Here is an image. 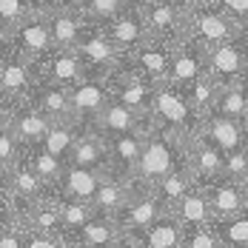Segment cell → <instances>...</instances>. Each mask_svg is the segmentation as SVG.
<instances>
[{
	"mask_svg": "<svg viewBox=\"0 0 248 248\" xmlns=\"http://www.w3.org/2000/svg\"><path fill=\"white\" fill-rule=\"evenodd\" d=\"M243 86H246V92H248V72H246V80H243Z\"/></svg>",
	"mask_w": 248,
	"mask_h": 248,
	"instance_id": "816d5d0a",
	"label": "cell"
},
{
	"mask_svg": "<svg viewBox=\"0 0 248 248\" xmlns=\"http://www.w3.org/2000/svg\"><path fill=\"white\" fill-rule=\"evenodd\" d=\"M12 220H17V202L9 188H0V231L9 228Z\"/></svg>",
	"mask_w": 248,
	"mask_h": 248,
	"instance_id": "b9f144b4",
	"label": "cell"
},
{
	"mask_svg": "<svg viewBox=\"0 0 248 248\" xmlns=\"http://www.w3.org/2000/svg\"><path fill=\"white\" fill-rule=\"evenodd\" d=\"M205 188V197L211 205V220H225V217H237L248 211V183L243 180H231V177H220Z\"/></svg>",
	"mask_w": 248,
	"mask_h": 248,
	"instance_id": "7c38bea8",
	"label": "cell"
},
{
	"mask_svg": "<svg viewBox=\"0 0 248 248\" xmlns=\"http://www.w3.org/2000/svg\"><path fill=\"white\" fill-rule=\"evenodd\" d=\"M151 125H154L151 114H137L134 108H128L120 100L111 97L94 117L92 128H97L103 137H114V134H128V131H149Z\"/></svg>",
	"mask_w": 248,
	"mask_h": 248,
	"instance_id": "9a60e30c",
	"label": "cell"
},
{
	"mask_svg": "<svg viewBox=\"0 0 248 248\" xmlns=\"http://www.w3.org/2000/svg\"><path fill=\"white\" fill-rule=\"evenodd\" d=\"M120 240H123V234H120L117 223H114L111 217H103V214L92 217V220L72 237V243H75L77 248H114Z\"/></svg>",
	"mask_w": 248,
	"mask_h": 248,
	"instance_id": "484cf974",
	"label": "cell"
},
{
	"mask_svg": "<svg viewBox=\"0 0 248 248\" xmlns=\"http://www.w3.org/2000/svg\"><path fill=\"white\" fill-rule=\"evenodd\" d=\"M223 177H231V180H243V183H248V146L234 149V151H228V154H225Z\"/></svg>",
	"mask_w": 248,
	"mask_h": 248,
	"instance_id": "ab89813d",
	"label": "cell"
},
{
	"mask_svg": "<svg viewBox=\"0 0 248 248\" xmlns=\"http://www.w3.org/2000/svg\"><path fill=\"white\" fill-rule=\"evenodd\" d=\"M34 69H37V80L40 83H54V86H63V89H72L83 77H89V66L83 63L77 49L49 51L40 63H34Z\"/></svg>",
	"mask_w": 248,
	"mask_h": 248,
	"instance_id": "9c48e42d",
	"label": "cell"
},
{
	"mask_svg": "<svg viewBox=\"0 0 248 248\" xmlns=\"http://www.w3.org/2000/svg\"><path fill=\"white\" fill-rule=\"evenodd\" d=\"M171 3H174V6H180L183 12H191V9H194V6H200L202 0H171Z\"/></svg>",
	"mask_w": 248,
	"mask_h": 248,
	"instance_id": "7dc6e473",
	"label": "cell"
},
{
	"mask_svg": "<svg viewBox=\"0 0 248 248\" xmlns=\"http://www.w3.org/2000/svg\"><path fill=\"white\" fill-rule=\"evenodd\" d=\"M183 94H186V100L191 103V108L205 120V117L214 111V103H217V94H220V86H217L208 75H202V77H197L194 83L183 86Z\"/></svg>",
	"mask_w": 248,
	"mask_h": 248,
	"instance_id": "f546056e",
	"label": "cell"
},
{
	"mask_svg": "<svg viewBox=\"0 0 248 248\" xmlns=\"http://www.w3.org/2000/svg\"><path fill=\"white\" fill-rule=\"evenodd\" d=\"M66 166H83V169H97V171H108V146L106 137L100 134L97 128H83L77 137L75 149L69 154Z\"/></svg>",
	"mask_w": 248,
	"mask_h": 248,
	"instance_id": "7402d4cb",
	"label": "cell"
},
{
	"mask_svg": "<svg viewBox=\"0 0 248 248\" xmlns=\"http://www.w3.org/2000/svg\"><path fill=\"white\" fill-rule=\"evenodd\" d=\"M183 234H186V228L174 220V214H163L151 225L123 234V237L137 248H183Z\"/></svg>",
	"mask_w": 248,
	"mask_h": 248,
	"instance_id": "d6986e66",
	"label": "cell"
},
{
	"mask_svg": "<svg viewBox=\"0 0 248 248\" xmlns=\"http://www.w3.org/2000/svg\"><path fill=\"white\" fill-rule=\"evenodd\" d=\"M29 12H31V9H29L26 0H0V23L6 29V34L20 23V20H26Z\"/></svg>",
	"mask_w": 248,
	"mask_h": 248,
	"instance_id": "f35d334b",
	"label": "cell"
},
{
	"mask_svg": "<svg viewBox=\"0 0 248 248\" xmlns=\"http://www.w3.org/2000/svg\"><path fill=\"white\" fill-rule=\"evenodd\" d=\"M49 26H51L54 49H77V43H80V37H83V31H86L89 20H86V15H83L80 6L69 3V6L51 12L49 15Z\"/></svg>",
	"mask_w": 248,
	"mask_h": 248,
	"instance_id": "44dd1931",
	"label": "cell"
},
{
	"mask_svg": "<svg viewBox=\"0 0 248 248\" xmlns=\"http://www.w3.org/2000/svg\"><path fill=\"white\" fill-rule=\"evenodd\" d=\"M143 6V17L149 26V34L160 43H177L183 40V23H186V12L180 6H174L171 0H140Z\"/></svg>",
	"mask_w": 248,
	"mask_h": 248,
	"instance_id": "8fae6325",
	"label": "cell"
},
{
	"mask_svg": "<svg viewBox=\"0 0 248 248\" xmlns=\"http://www.w3.org/2000/svg\"><path fill=\"white\" fill-rule=\"evenodd\" d=\"M205 75V51L191 40H177L171 43V66H169V83L174 86H188L197 77Z\"/></svg>",
	"mask_w": 248,
	"mask_h": 248,
	"instance_id": "ac0fdd59",
	"label": "cell"
},
{
	"mask_svg": "<svg viewBox=\"0 0 248 248\" xmlns=\"http://www.w3.org/2000/svg\"><path fill=\"white\" fill-rule=\"evenodd\" d=\"M183 248H223L211 223L208 225H197V228H186L183 234Z\"/></svg>",
	"mask_w": 248,
	"mask_h": 248,
	"instance_id": "8d00e7d4",
	"label": "cell"
},
{
	"mask_svg": "<svg viewBox=\"0 0 248 248\" xmlns=\"http://www.w3.org/2000/svg\"><path fill=\"white\" fill-rule=\"evenodd\" d=\"M214 3L243 26V31H248V0H214Z\"/></svg>",
	"mask_w": 248,
	"mask_h": 248,
	"instance_id": "60d3db41",
	"label": "cell"
},
{
	"mask_svg": "<svg viewBox=\"0 0 248 248\" xmlns=\"http://www.w3.org/2000/svg\"><path fill=\"white\" fill-rule=\"evenodd\" d=\"M9 125H12V131H15V137L20 140V146L29 149V146H40L43 143V137H46V131L51 128L54 120H49L31 100H26V103H15L12 108H9Z\"/></svg>",
	"mask_w": 248,
	"mask_h": 248,
	"instance_id": "2e32d148",
	"label": "cell"
},
{
	"mask_svg": "<svg viewBox=\"0 0 248 248\" xmlns=\"http://www.w3.org/2000/svg\"><path fill=\"white\" fill-rule=\"evenodd\" d=\"M246 37H248V31H246Z\"/></svg>",
	"mask_w": 248,
	"mask_h": 248,
	"instance_id": "db71d44e",
	"label": "cell"
},
{
	"mask_svg": "<svg viewBox=\"0 0 248 248\" xmlns=\"http://www.w3.org/2000/svg\"><path fill=\"white\" fill-rule=\"evenodd\" d=\"M23 237H26V248H72L69 234H40V231L23 228Z\"/></svg>",
	"mask_w": 248,
	"mask_h": 248,
	"instance_id": "74e56055",
	"label": "cell"
},
{
	"mask_svg": "<svg viewBox=\"0 0 248 248\" xmlns=\"http://www.w3.org/2000/svg\"><path fill=\"white\" fill-rule=\"evenodd\" d=\"M0 86L12 97V103L31 100L34 92H37V86H40L34 63L29 57H23L9 40L0 43Z\"/></svg>",
	"mask_w": 248,
	"mask_h": 248,
	"instance_id": "277c9868",
	"label": "cell"
},
{
	"mask_svg": "<svg viewBox=\"0 0 248 248\" xmlns=\"http://www.w3.org/2000/svg\"><path fill=\"white\" fill-rule=\"evenodd\" d=\"M69 97H72V114L83 128L94 123L103 106L111 100V75H89L83 77L77 86L69 89Z\"/></svg>",
	"mask_w": 248,
	"mask_h": 248,
	"instance_id": "52a82bcc",
	"label": "cell"
},
{
	"mask_svg": "<svg viewBox=\"0 0 248 248\" xmlns=\"http://www.w3.org/2000/svg\"><path fill=\"white\" fill-rule=\"evenodd\" d=\"M23 157H26V163L40 174L49 186H57L63 171H66V163L60 157H54L51 151H46L43 146H29V149H23Z\"/></svg>",
	"mask_w": 248,
	"mask_h": 248,
	"instance_id": "1f68e13d",
	"label": "cell"
},
{
	"mask_svg": "<svg viewBox=\"0 0 248 248\" xmlns=\"http://www.w3.org/2000/svg\"><path fill=\"white\" fill-rule=\"evenodd\" d=\"M151 117L157 125H166L177 131L180 137L191 140L200 134V125H202V117L191 108V103L186 100L183 89L174 86V83H157L154 86V106H151Z\"/></svg>",
	"mask_w": 248,
	"mask_h": 248,
	"instance_id": "3957f363",
	"label": "cell"
},
{
	"mask_svg": "<svg viewBox=\"0 0 248 248\" xmlns=\"http://www.w3.org/2000/svg\"><path fill=\"white\" fill-rule=\"evenodd\" d=\"M197 186V177H194V171H191V166H188V160L183 163V166H177L171 174H166L160 183H154L151 186V191L157 194V200L166 205V211L171 208L174 202L180 197H186L191 188Z\"/></svg>",
	"mask_w": 248,
	"mask_h": 248,
	"instance_id": "83f0119b",
	"label": "cell"
},
{
	"mask_svg": "<svg viewBox=\"0 0 248 248\" xmlns=\"http://www.w3.org/2000/svg\"><path fill=\"white\" fill-rule=\"evenodd\" d=\"M114 248H137V246H131V243H128V240H125V237H123V240H120V243H117V246H114Z\"/></svg>",
	"mask_w": 248,
	"mask_h": 248,
	"instance_id": "681fc988",
	"label": "cell"
},
{
	"mask_svg": "<svg viewBox=\"0 0 248 248\" xmlns=\"http://www.w3.org/2000/svg\"><path fill=\"white\" fill-rule=\"evenodd\" d=\"M106 29V34L111 37V43L120 49V54H131L134 49H140L146 40H149V26H146V17H143V6H140V0H134L128 9H123L114 20H108V23L103 26Z\"/></svg>",
	"mask_w": 248,
	"mask_h": 248,
	"instance_id": "30bf717a",
	"label": "cell"
},
{
	"mask_svg": "<svg viewBox=\"0 0 248 248\" xmlns=\"http://www.w3.org/2000/svg\"><path fill=\"white\" fill-rule=\"evenodd\" d=\"M31 103H34V106H37L49 120H54V123H60V120H75L69 89H63V86L40 83V86H37V92H34V97H31Z\"/></svg>",
	"mask_w": 248,
	"mask_h": 248,
	"instance_id": "4316f807",
	"label": "cell"
},
{
	"mask_svg": "<svg viewBox=\"0 0 248 248\" xmlns=\"http://www.w3.org/2000/svg\"><path fill=\"white\" fill-rule=\"evenodd\" d=\"M106 174H108V171L83 169V166H66V171H63L60 183H57V191H60V194H66V197H75V200H86V202H92Z\"/></svg>",
	"mask_w": 248,
	"mask_h": 248,
	"instance_id": "cb8c5ba5",
	"label": "cell"
},
{
	"mask_svg": "<svg viewBox=\"0 0 248 248\" xmlns=\"http://www.w3.org/2000/svg\"><path fill=\"white\" fill-rule=\"evenodd\" d=\"M188 166L197 177V186H208L223 177L225 169V154L217 146H211L202 134L188 140Z\"/></svg>",
	"mask_w": 248,
	"mask_h": 248,
	"instance_id": "ffe728a7",
	"label": "cell"
},
{
	"mask_svg": "<svg viewBox=\"0 0 248 248\" xmlns=\"http://www.w3.org/2000/svg\"><path fill=\"white\" fill-rule=\"evenodd\" d=\"M80 131H83V125L77 123V120H60V123H51V128L46 131V137H43V149L51 151L54 157H60L63 163H69V154L75 149L77 137H80Z\"/></svg>",
	"mask_w": 248,
	"mask_h": 248,
	"instance_id": "f1b7e54d",
	"label": "cell"
},
{
	"mask_svg": "<svg viewBox=\"0 0 248 248\" xmlns=\"http://www.w3.org/2000/svg\"><path fill=\"white\" fill-rule=\"evenodd\" d=\"M248 72V37L228 40L223 46L205 49V75L211 77L220 89L240 86Z\"/></svg>",
	"mask_w": 248,
	"mask_h": 248,
	"instance_id": "5b68a950",
	"label": "cell"
},
{
	"mask_svg": "<svg viewBox=\"0 0 248 248\" xmlns=\"http://www.w3.org/2000/svg\"><path fill=\"white\" fill-rule=\"evenodd\" d=\"M163 214H169V211H166V205L157 200V194H154L151 188H140V191L131 194V200L125 202L111 220L117 223L120 234H131V231H140V228L151 225L157 217H163Z\"/></svg>",
	"mask_w": 248,
	"mask_h": 248,
	"instance_id": "4fadbf2b",
	"label": "cell"
},
{
	"mask_svg": "<svg viewBox=\"0 0 248 248\" xmlns=\"http://www.w3.org/2000/svg\"><path fill=\"white\" fill-rule=\"evenodd\" d=\"M243 26L237 23L225 9H220L214 0H202L191 12H186V23H183V40L197 43L200 49H214L223 46L228 40L243 37Z\"/></svg>",
	"mask_w": 248,
	"mask_h": 248,
	"instance_id": "7a4b0ae2",
	"label": "cell"
},
{
	"mask_svg": "<svg viewBox=\"0 0 248 248\" xmlns=\"http://www.w3.org/2000/svg\"><path fill=\"white\" fill-rule=\"evenodd\" d=\"M123 63L128 69H134L137 75H143L146 80H151L154 86L166 83L169 80V66H171V43H160V40L149 37L140 49L125 54Z\"/></svg>",
	"mask_w": 248,
	"mask_h": 248,
	"instance_id": "5bb4252c",
	"label": "cell"
},
{
	"mask_svg": "<svg viewBox=\"0 0 248 248\" xmlns=\"http://www.w3.org/2000/svg\"><path fill=\"white\" fill-rule=\"evenodd\" d=\"M200 134H202L211 146H217L223 154L248 146L246 131H243L240 120H231V117H223V114H208V117L202 120V125H200Z\"/></svg>",
	"mask_w": 248,
	"mask_h": 248,
	"instance_id": "603a6c76",
	"label": "cell"
},
{
	"mask_svg": "<svg viewBox=\"0 0 248 248\" xmlns=\"http://www.w3.org/2000/svg\"><path fill=\"white\" fill-rule=\"evenodd\" d=\"M6 40V29H3V23H0V43Z\"/></svg>",
	"mask_w": 248,
	"mask_h": 248,
	"instance_id": "f907efd6",
	"label": "cell"
},
{
	"mask_svg": "<svg viewBox=\"0 0 248 248\" xmlns=\"http://www.w3.org/2000/svg\"><path fill=\"white\" fill-rule=\"evenodd\" d=\"M134 0H83L77 3L86 15L89 23H97V26H106L108 20H114L123 9H128Z\"/></svg>",
	"mask_w": 248,
	"mask_h": 248,
	"instance_id": "e575fe53",
	"label": "cell"
},
{
	"mask_svg": "<svg viewBox=\"0 0 248 248\" xmlns=\"http://www.w3.org/2000/svg\"><path fill=\"white\" fill-rule=\"evenodd\" d=\"M246 108H248V92H246V86L240 83V86H225V89H220L211 114H223V117H231V120H240Z\"/></svg>",
	"mask_w": 248,
	"mask_h": 248,
	"instance_id": "836d02e7",
	"label": "cell"
},
{
	"mask_svg": "<svg viewBox=\"0 0 248 248\" xmlns=\"http://www.w3.org/2000/svg\"><path fill=\"white\" fill-rule=\"evenodd\" d=\"M143 140H146V131H128V134L106 137V146H108V174L131 180L134 169H137V160H140V151H143Z\"/></svg>",
	"mask_w": 248,
	"mask_h": 248,
	"instance_id": "e0dca14e",
	"label": "cell"
},
{
	"mask_svg": "<svg viewBox=\"0 0 248 248\" xmlns=\"http://www.w3.org/2000/svg\"><path fill=\"white\" fill-rule=\"evenodd\" d=\"M77 54L89 66V75H111L120 66V60H123L120 49L111 43V37L106 34V29L97 23L86 26L83 37L77 43Z\"/></svg>",
	"mask_w": 248,
	"mask_h": 248,
	"instance_id": "ba28073f",
	"label": "cell"
},
{
	"mask_svg": "<svg viewBox=\"0 0 248 248\" xmlns=\"http://www.w3.org/2000/svg\"><path fill=\"white\" fill-rule=\"evenodd\" d=\"M20 154H23V146H20V140L15 137V131H12V125H9V117L0 114V157L9 160V163H17Z\"/></svg>",
	"mask_w": 248,
	"mask_h": 248,
	"instance_id": "d590c367",
	"label": "cell"
},
{
	"mask_svg": "<svg viewBox=\"0 0 248 248\" xmlns=\"http://www.w3.org/2000/svg\"><path fill=\"white\" fill-rule=\"evenodd\" d=\"M0 248H26L23 228H3L0 231Z\"/></svg>",
	"mask_w": 248,
	"mask_h": 248,
	"instance_id": "7bdbcfd3",
	"label": "cell"
},
{
	"mask_svg": "<svg viewBox=\"0 0 248 248\" xmlns=\"http://www.w3.org/2000/svg\"><path fill=\"white\" fill-rule=\"evenodd\" d=\"M69 3H75V6H77V3H83V0H69Z\"/></svg>",
	"mask_w": 248,
	"mask_h": 248,
	"instance_id": "f5cc1de1",
	"label": "cell"
},
{
	"mask_svg": "<svg viewBox=\"0 0 248 248\" xmlns=\"http://www.w3.org/2000/svg\"><path fill=\"white\" fill-rule=\"evenodd\" d=\"M169 214H174V220L183 228H197V225H208L211 223V205L205 197V188L194 186L186 197H180L169 208Z\"/></svg>",
	"mask_w": 248,
	"mask_h": 248,
	"instance_id": "d4e9b609",
	"label": "cell"
},
{
	"mask_svg": "<svg viewBox=\"0 0 248 248\" xmlns=\"http://www.w3.org/2000/svg\"><path fill=\"white\" fill-rule=\"evenodd\" d=\"M6 40L20 51L23 57H29L31 63H40L49 51H54V40H51V26H49V15H37L29 12L26 20L15 26Z\"/></svg>",
	"mask_w": 248,
	"mask_h": 248,
	"instance_id": "8992f818",
	"label": "cell"
},
{
	"mask_svg": "<svg viewBox=\"0 0 248 248\" xmlns=\"http://www.w3.org/2000/svg\"><path fill=\"white\" fill-rule=\"evenodd\" d=\"M26 3H29V9L37 12V15H51V12L69 6V0H26Z\"/></svg>",
	"mask_w": 248,
	"mask_h": 248,
	"instance_id": "ee69618b",
	"label": "cell"
},
{
	"mask_svg": "<svg viewBox=\"0 0 248 248\" xmlns=\"http://www.w3.org/2000/svg\"><path fill=\"white\" fill-rule=\"evenodd\" d=\"M15 103H12V97L3 92V86H0V114H9V108H12Z\"/></svg>",
	"mask_w": 248,
	"mask_h": 248,
	"instance_id": "bcb514c9",
	"label": "cell"
},
{
	"mask_svg": "<svg viewBox=\"0 0 248 248\" xmlns=\"http://www.w3.org/2000/svg\"><path fill=\"white\" fill-rule=\"evenodd\" d=\"M12 169H15V163H9V160H3V157H0V188H9Z\"/></svg>",
	"mask_w": 248,
	"mask_h": 248,
	"instance_id": "f6af8a7d",
	"label": "cell"
},
{
	"mask_svg": "<svg viewBox=\"0 0 248 248\" xmlns=\"http://www.w3.org/2000/svg\"><path fill=\"white\" fill-rule=\"evenodd\" d=\"M186 160H188V140L180 137L171 128H166V125L154 123L146 131L143 151H140V160H137V169H134L131 180L151 188L154 183H160L166 174H171Z\"/></svg>",
	"mask_w": 248,
	"mask_h": 248,
	"instance_id": "6da1fadb",
	"label": "cell"
},
{
	"mask_svg": "<svg viewBox=\"0 0 248 248\" xmlns=\"http://www.w3.org/2000/svg\"><path fill=\"white\" fill-rule=\"evenodd\" d=\"M211 228L223 248H248V211L225 220H211Z\"/></svg>",
	"mask_w": 248,
	"mask_h": 248,
	"instance_id": "d6a6232c",
	"label": "cell"
},
{
	"mask_svg": "<svg viewBox=\"0 0 248 248\" xmlns=\"http://www.w3.org/2000/svg\"><path fill=\"white\" fill-rule=\"evenodd\" d=\"M57 205H60L63 228H66V234H69V237H75L77 231L89 223L92 217H97V211H94V205H92V202L66 197V194H60V191H57Z\"/></svg>",
	"mask_w": 248,
	"mask_h": 248,
	"instance_id": "4dcf8cb0",
	"label": "cell"
},
{
	"mask_svg": "<svg viewBox=\"0 0 248 248\" xmlns=\"http://www.w3.org/2000/svg\"><path fill=\"white\" fill-rule=\"evenodd\" d=\"M240 125H243V131H246V140H248V108L243 111V117H240Z\"/></svg>",
	"mask_w": 248,
	"mask_h": 248,
	"instance_id": "c3c4849f",
	"label": "cell"
}]
</instances>
